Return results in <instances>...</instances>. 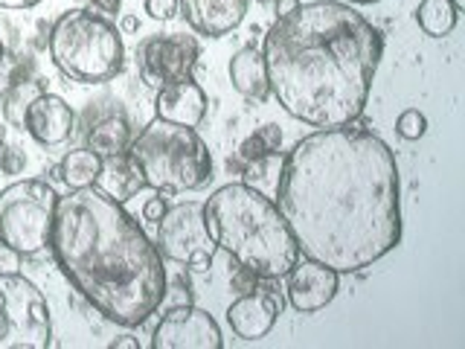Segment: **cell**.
<instances>
[{"mask_svg":"<svg viewBox=\"0 0 465 349\" xmlns=\"http://www.w3.org/2000/svg\"><path fill=\"white\" fill-rule=\"evenodd\" d=\"M273 4H276V18H282V15L300 6V0H273Z\"/></svg>","mask_w":465,"mask_h":349,"instance_id":"cell-34","label":"cell"},{"mask_svg":"<svg viewBox=\"0 0 465 349\" xmlns=\"http://www.w3.org/2000/svg\"><path fill=\"white\" fill-rule=\"evenodd\" d=\"M259 4H273V0H259Z\"/></svg>","mask_w":465,"mask_h":349,"instance_id":"cell-38","label":"cell"},{"mask_svg":"<svg viewBox=\"0 0 465 349\" xmlns=\"http://www.w3.org/2000/svg\"><path fill=\"white\" fill-rule=\"evenodd\" d=\"M76 128V114L62 96L41 91L24 114V131L41 145H62Z\"/></svg>","mask_w":465,"mask_h":349,"instance_id":"cell-14","label":"cell"},{"mask_svg":"<svg viewBox=\"0 0 465 349\" xmlns=\"http://www.w3.org/2000/svg\"><path fill=\"white\" fill-rule=\"evenodd\" d=\"M154 114H157V120L198 128L203 123V116H207V94H203V87L193 79L169 82L163 87H157Z\"/></svg>","mask_w":465,"mask_h":349,"instance_id":"cell-15","label":"cell"},{"mask_svg":"<svg viewBox=\"0 0 465 349\" xmlns=\"http://www.w3.org/2000/svg\"><path fill=\"white\" fill-rule=\"evenodd\" d=\"M47 247L70 285L111 324L140 326L166 297L163 254L123 201L99 186L58 198Z\"/></svg>","mask_w":465,"mask_h":349,"instance_id":"cell-3","label":"cell"},{"mask_svg":"<svg viewBox=\"0 0 465 349\" xmlns=\"http://www.w3.org/2000/svg\"><path fill=\"white\" fill-rule=\"evenodd\" d=\"M285 300L280 291H251V294H242L239 300L230 303L227 309V324L236 332V338L242 341H259L273 329L276 317L282 314Z\"/></svg>","mask_w":465,"mask_h":349,"instance_id":"cell-13","label":"cell"},{"mask_svg":"<svg viewBox=\"0 0 465 349\" xmlns=\"http://www.w3.org/2000/svg\"><path fill=\"white\" fill-rule=\"evenodd\" d=\"M178 12L198 35L222 38L247 15V0H178Z\"/></svg>","mask_w":465,"mask_h":349,"instance_id":"cell-16","label":"cell"},{"mask_svg":"<svg viewBox=\"0 0 465 349\" xmlns=\"http://www.w3.org/2000/svg\"><path fill=\"white\" fill-rule=\"evenodd\" d=\"M183 265L189 268V271H195V274H203L210 265H213V254H207V251H198V254H193L189 256Z\"/></svg>","mask_w":465,"mask_h":349,"instance_id":"cell-29","label":"cell"},{"mask_svg":"<svg viewBox=\"0 0 465 349\" xmlns=\"http://www.w3.org/2000/svg\"><path fill=\"white\" fill-rule=\"evenodd\" d=\"M58 193L44 178H24L0 193V244L35 256L50 244Z\"/></svg>","mask_w":465,"mask_h":349,"instance_id":"cell-7","label":"cell"},{"mask_svg":"<svg viewBox=\"0 0 465 349\" xmlns=\"http://www.w3.org/2000/svg\"><path fill=\"white\" fill-rule=\"evenodd\" d=\"M276 207L305 259L358 274L401 242V184L390 145L363 128H323L294 143Z\"/></svg>","mask_w":465,"mask_h":349,"instance_id":"cell-1","label":"cell"},{"mask_svg":"<svg viewBox=\"0 0 465 349\" xmlns=\"http://www.w3.org/2000/svg\"><path fill=\"white\" fill-rule=\"evenodd\" d=\"M457 21H460V12L454 9L450 0H421L416 9V24L421 26V33L430 38L450 35Z\"/></svg>","mask_w":465,"mask_h":349,"instance_id":"cell-20","label":"cell"},{"mask_svg":"<svg viewBox=\"0 0 465 349\" xmlns=\"http://www.w3.org/2000/svg\"><path fill=\"white\" fill-rule=\"evenodd\" d=\"M21 271V254L9 244H0V274H18Z\"/></svg>","mask_w":465,"mask_h":349,"instance_id":"cell-28","label":"cell"},{"mask_svg":"<svg viewBox=\"0 0 465 349\" xmlns=\"http://www.w3.org/2000/svg\"><path fill=\"white\" fill-rule=\"evenodd\" d=\"M222 329L198 305H174L169 309L152 334V349H222Z\"/></svg>","mask_w":465,"mask_h":349,"instance_id":"cell-11","label":"cell"},{"mask_svg":"<svg viewBox=\"0 0 465 349\" xmlns=\"http://www.w3.org/2000/svg\"><path fill=\"white\" fill-rule=\"evenodd\" d=\"M94 186H99L102 193L116 201H128L143 186V178H140L137 166L131 164L128 152H123L114 157H102V172Z\"/></svg>","mask_w":465,"mask_h":349,"instance_id":"cell-19","label":"cell"},{"mask_svg":"<svg viewBox=\"0 0 465 349\" xmlns=\"http://www.w3.org/2000/svg\"><path fill=\"white\" fill-rule=\"evenodd\" d=\"M169 210V204H166V193L163 195H157V198H149L143 204V218L145 222H160V218H163V213Z\"/></svg>","mask_w":465,"mask_h":349,"instance_id":"cell-27","label":"cell"},{"mask_svg":"<svg viewBox=\"0 0 465 349\" xmlns=\"http://www.w3.org/2000/svg\"><path fill=\"white\" fill-rule=\"evenodd\" d=\"M285 276H288V303L294 305L300 314H314L320 309H326V305L338 297L341 274L323 265V262L297 259Z\"/></svg>","mask_w":465,"mask_h":349,"instance_id":"cell-12","label":"cell"},{"mask_svg":"<svg viewBox=\"0 0 465 349\" xmlns=\"http://www.w3.org/2000/svg\"><path fill=\"white\" fill-rule=\"evenodd\" d=\"M230 82L247 102H265L271 96L265 55L256 47H244L230 58Z\"/></svg>","mask_w":465,"mask_h":349,"instance_id":"cell-17","label":"cell"},{"mask_svg":"<svg viewBox=\"0 0 465 349\" xmlns=\"http://www.w3.org/2000/svg\"><path fill=\"white\" fill-rule=\"evenodd\" d=\"M143 186L160 193H195L213 181V155L195 128L154 120L128 145Z\"/></svg>","mask_w":465,"mask_h":349,"instance_id":"cell-5","label":"cell"},{"mask_svg":"<svg viewBox=\"0 0 465 349\" xmlns=\"http://www.w3.org/2000/svg\"><path fill=\"white\" fill-rule=\"evenodd\" d=\"M145 12L154 21H172L178 15V0H145Z\"/></svg>","mask_w":465,"mask_h":349,"instance_id":"cell-25","label":"cell"},{"mask_svg":"<svg viewBox=\"0 0 465 349\" xmlns=\"http://www.w3.org/2000/svg\"><path fill=\"white\" fill-rule=\"evenodd\" d=\"M256 283H259V276L242 265L236 274H232V291H239V294H251V291H256Z\"/></svg>","mask_w":465,"mask_h":349,"instance_id":"cell-26","label":"cell"},{"mask_svg":"<svg viewBox=\"0 0 465 349\" xmlns=\"http://www.w3.org/2000/svg\"><path fill=\"white\" fill-rule=\"evenodd\" d=\"M116 29H120L123 35H134L137 29H140V18H137V15H123V21H120V26H116Z\"/></svg>","mask_w":465,"mask_h":349,"instance_id":"cell-30","label":"cell"},{"mask_svg":"<svg viewBox=\"0 0 465 349\" xmlns=\"http://www.w3.org/2000/svg\"><path fill=\"white\" fill-rule=\"evenodd\" d=\"M131 145V123L123 111H111L87 125V149L99 157H114L128 152Z\"/></svg>","mask_w":465,"mask_h":349,"instance_id":"cell-18","label":"cell"},{"mask_svg":"<svg viewBox=\"0 0 465 349\" xmlns=\"http://www.w3.org/2000/svg\"><path fill=\"white\" fill-rule=\"evenodd\" d=\"M50 58L73 82L105 85L125 65L123 33L91 9H70L50 29Z\"/></svg>","mask_w":465,"mask_h":349,"instance_id":"cell-6","label":"cell"},{"mask_svg":"<svg viewBox=\"0 0 465 349\" xmlns=\"http://www.w3.org/2000/svg\"><path fill=\"white\" fill-rule=\"evenodd\" d=\"M280 145H282L280 125L268 123L256 128L253 135L239 145V157H242V164H253V160H262V157H273L280 152Z\"/></svg>","mask_w":465,"mask_h":349,"instance_id":"cell-22","label":"cell"},{"mask_svg":"<svg viewBox=\"0 0 465 349\" xmlns=\"http://www.w3.org/2000/svg\"><path fill=\"white\" fill-rule=\"evenodd\" d=\"M91 4H94V9H99V12L116 15V12H120V6H123V0H91Z\"/></svg>","mask_w":465,"mask_h":349,"instance_id":"cell-31","label":"cell"},{"mask_svg":"<svg viewBox=\"0 0 465 349\" xmlns=\"http://www.w3.org/2000/svg\"><path fill=\"white\" fill-rule=\"evenodd\" d=\"M450 4H454V9H457V12H462V9H465V0H450Z\"/></svg>","mask_w":465,"mask_h":349,"instance_id":"cell-37","label":"cell"},{"mask_svg":"<svg viewBox=\"0 0 465 349\" xmlns=\"http://www.w3.org/2000/svg\"><path fill=\"white\" fill-rule=\"evenodd\" d=\"M262 55L271 94L288 116L338 128L367 108L384 38L352 4L314 0L276 18Z\"/></svg>","mask_w":465,"mask_h":349,"instance_id":"cell-2","label":"cell"},{"mask_svg":"<svg viewBox=\"0 0 465 349\" xmlns=\"http://www.w3.org/2000/svg\"><path fill=\"white\" fill-rule=\"evenodd\" d=\"M157 251L172 262H186L193 254H213L215 244L203 224V204L181 201L157 222Z\"/></svg>","mask_w":465,"mask_h":349,"instance_id":"cell-10","label":"cell"},{"mask_svg":"<svg viewBox=\"0 0 465 349\" xmlns=\"http://www.w3.org/2000/svg\"><path fill=\"white\" fill-rule=\"evenodd\" d=\"M396 131H399V137L401 140H421L425 137V131H428V120H425V114L411 108V111H401L399 114V120H396Z\"/></svg>","mask_w":465,"mask_h":349,"instance_id":"cell-24","label":"cell"},{"mask_svg":"<svg viewBox=\"0 0 465 349\" xmlns=\"http://www.w3.org/2000/svg\"><path fill=\"white\" fill-rule=\"evenodd\" d=\"M111 349H140V341L131 338V334H123V338L111 341Z\"/></svg>","mask_w":465,"mask_h":349,"instance_id":"cell-33","label":"cell"},{"mask_svg":"<svg viewBox=\"0 0 465 349\" xmlns=\"http://www.w3.org/2000/svg\"><path fill=\"white\" fill-rule=\"evenodd\" d=\"M203 224L213 244L259 280H280L300 259L280 207L251 184L218 186L203 204Z\"/></svg>","mask_w":465,"mask_h":349,"instance_id":"cell-4","label":"cell"},{"mask_svg":"<svg viewBox=\"0 0 465 349\" xmlns=\"http://www.w3.org/2000/svg\"><path fill=\"white\" fill-rule=\"evenodd\" d=\"M50 305L33 280L0 274V349H50Z\"/></svg>","mask_w":465,"mask_h":349,"instance_id":"cell-8","label":"cell"},{"mask_svg":"<svg viewBox=\"0 0 465 349\" xmlns=\"http://www.w3.org/2000/svg\"><path fill=\"white\" fill-rule=\"evenodd\" d=\"M41 0H0V9H35Z\"/></svg>","mask_w":465,"mask_h":349,"instance_id":"cell-32","label":"cell"},{"mask_svg":"<svg viewBox=\"0 0 465 349\" xmlns=\"http://www.w3.org/2000/svg\"><path fill=\"white\" fill-rule=\"evenodd\" d=\"M4 58H6V44H4V38H0V65H4Z\"/></svg>","mask_w":465,"mask_h":349,"instance_id":"cell-36","label":"cell"},{"mask_svg":"<svg viewBox=\"0 0 465 349\" xmlns=\"http://www.w3.org/2000/svg\"><path fill=\"white\" fill-rule=\"evenodd\" d=\"M62 181L70 189H84V186H94L99 172H102V157L94 149H73L64 160H62Z\"/></svg>","mask_w":465,"mask_h":349,"instance_id":"cell-21","label":"cell"},{"mask_svg":"<svg viewBox=\"0 0 465 349\" xmlns=\"http://www.w3.org/2000/svg\"><path fill=\"white\" fill-rule=\"evenodd\" d=\"M198 41L193 35H152L137 47V67L149 87H163L193 76L198 65Z\"/></svg>","mask_w":465,"mask_h":349,"instance_id":"cell-9","label":"cell"},{"mask_svg":"<svg viewBox=\"0 0 465 349\" xmlns=\"http://www.w3.org/2000/svg\"><path fill=\"white\" fill-rule=\"evenodd\" d=\"M41 91H44V87L38 82H15L12 91L4 99V116H6V123H12L15 128H24V114L29 108V102H33Z\"/></svg>","mask_w":465,"mask_h":349,"instance_id":"cell-23","label":"cell"},{"mask_svg":"<svg viewBox=\"0 0 465 349\" xmlns=\"http://www.w3.org/2000/svg\"><path fill=\"white\" fill-rule=\"evenodd\" d=\"M343 4H361V6H370V4H378V0H343Z\"/></svg>","mask_w":465,"mask_h":349,"instance_id":"cell-35","label":"cell"}]
</instances>
